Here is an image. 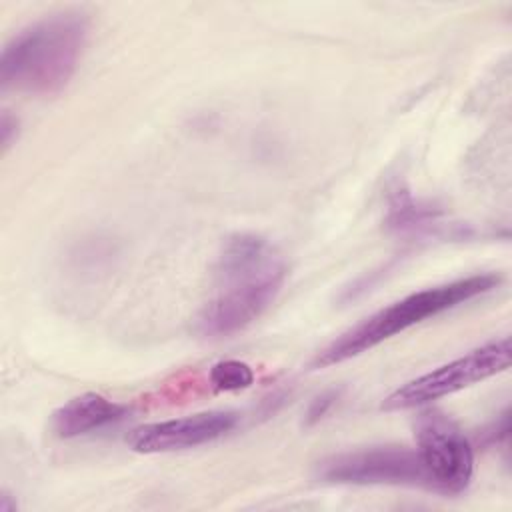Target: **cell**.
<instances>
[{
    "label": "cell",
    "mask_w": 512,
    "mask_h": 512,
    "mask_svg": "<svg viewBox=\"0 0 512 512\" xmlns=\"http://www.w3.org/2000/svg\"><path fill=\"white\" fill-rule=\"evenodd\" d=\"M86 34L88 22L80 12H58L20 30L0 56L2 90L58 94L78 68Z\"/></svg>",
    "instance_id": "2"
},
{
    "label": "cell",
    "mask_w": 512,
    "mask_h": 512,
    "mask_svg": "<svg viewBox=\"0 0 512 512\" xmlns=\"http://www.w3.org/2000/svg\"><path fill=\"white\" fill-rule=\"evenodd\" d=\"M316 478L328 484H392L432 490L418 452L406 446H376L328 456L318 462Z\"/></svg>",
    "instance_id": "6"
},
{
    "label": "cell",
    "mask_w": 512,
    "mask_h": 512,
    "mask_svg": "<svg viewBox=\"0 0 512 512\" xmlns=\"http://www.w3.org/2000/svg\"><path fill=\"white\" fill-rule=\"evenodd\" d=\"M236 422L238 414L230 410L198 412L184 418L138 426L128 434L126 442L140 454L186 450L222 438L236 426Z\"/></svg>",
    "instance_id": "7"
},
{
    "label": "cell",
    "mask_w": 512,
    "mask_h": 512,
    "mask_svg": "<svg viewBox=\"0 0 512 512\" xmlns=\"http://www.w3.org/2000/svg\"><path fill=\"white\" fill-rule=\"evenodd\" d=\"M336 398H338V392H336V390H328V392H322L320 396H316V398L310 402L308 410H306L304 422H306L308 426L320 422V420L328 414V410L334 406Z\"/></svg>",
    "instance_id": "10"
},
{
    "label": "cell",
    "mask_w": 512,
    "mask_h": 512,
    "mask_svg": "<svg viewBox=\"0 0 512 512\" xmlns=\"http://www.w3.org/2000/svg\"><path fill=\"white\" fill-rule=\"evenodd\" d=\"M18 136V120L12 118L10 114H4L2 116V122H0V140H2V148L8 150V146L12 144V140H16Z\"/></svg>",
    "instance_id": "11"
},
{
    "label": "cell",
    "mask_w": 512,
    "mask_h": 512,
    "mask_svg": "<svg viewBox=\"0 0 512 512\" xmlns=\"http://www.w3.org/2000/svg\"><path fill=\"white\" fill-rule=\"evenodd\" d=\"M502 282L500 274L496 272H482L470 274L466 278H458L446 284H438L432 288H424L412 292L390 306L374 312L372 316L364 318L338 338H334L324 350H320L312 362V368H328L350 360L370 348L378 346L380 342L432 318L438 316L454 306H460L468 300H474Z\"/></svg>",
    "instance_id": "3"
},
{
    "label": "cell",
    "mask_w": 512,
    "mask_h": 512,
    "mask_svg": "<svg viewBox=\"0 0 512 512\" xmlns=\"http://www.w3.org/2000/svg\"><path fill=\"white\" fill-rule=\"evenodd\" d=\"M510 338L490 340L468 354L426 372L384 398V410H408L428 406L434 400L450 396L472 384H478L510 366Z\"/></svg>",
    "instance_id": "4"
},
{
    "label": "cell",
    "mask_w": 512,
    "mask_h": 512,
    "mask_svg": "<svg viewBox=\"0 0 512 512\" xmlns=\"http://www.w3.org/2000/svg\"><path fill=\"white\" fill-rule=\"evenodd\" d=\"M254 382V372L246 362L220 360L210 368V384L218 392L244 390Z\"/></svg>",
    "instance_id": "9"
},
{
    "label": "cell",
    "mask_w": 512,
    "mask_h": 512,
    "mask_svg": "<svg viewBox=\"0 0 512 512\" xmlns=\"http://www.w3.org/2000/svg\"><path fill=\"white\" fill-rule=\"evenodd\" d=\"M128 414L130 408L126 404L114 402L96 392H86L62 404L52 414L50 426L58 438H76L118 424Z\"/></svg>",
    "instance_id": "8"
},
{
    "label": "cell",
    "mask_w": 512,
    "mask_h": 512,
    "mask_svg": "<svg viewBox=\"0 0 512 512\" xmlns=\"http://www.w3.org/2000/svg\"><path fill=\"white\" fill-rule=\"evenodd\" d=\"M286 280V262L260 234L236 232L222 244L216 264V292L196 318L204 338H226L276 300Z\"/></svg>",
    "instance_id": "1"
},
{
    "label": "cell",
    "mask_w": 512,
    "mask_h": 512,
    "mask_svg": "<svg viewBox=\"0 0 512 512\" xmlns=\"http://www.w3.org/2000/svg\"><path fill=\"white\" fill-rule=\"evenodd\" d=\"M416 452L434 492L460 494L474 474V452L458 424L436 408L416 418Z\"/></svg>",
    "instance_id": "5"
}]
</instances>
